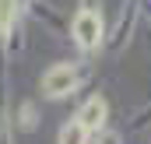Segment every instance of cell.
I'll return each mask as SVG.
<instances>
[{
	"label": "cell",
	"instance_id": "7a4b0ae2",
	"mask_svg": "<svg viewBox=\"0 0 151 144\" xmlns=\"http://www.w3.org/2000/svg\"><path fill=\"white\" fill-rule=\"evenodd\" d=\"M74 39L84 49H95V46H99V39H102V21H99L95 11H81L74 18Z\"/></svg>",
	"mask_w": 151,
	"mask_h": 144
},
{
	"label": "cell",
	"instance_id": "6da1fadb",
	"mask_svg": "<svg viewBox=\"0 0 151 144\" xmlns=\"http://www.w3.org/2000/svg\"><path fill=\"white\" fill-rule=\"evenodd\" d=\"M74 84H77V71L70 67V63H56L53 71H46V77H42V91H46L49 99L67 95Z\"/></svg>",
	"mask_w": 151,
	"mask_h": 144
},
{
	"label": "cell",
	"instance_id": "5b68a950",
	"mask_svg": "<svg viewBox=\"0 0 151 144\" xmlns=\"http://www.w3.org/2000/svg\"><path fill=\"white\" fill-rule=\"evenodd\" d=\"M7 18H11V0H0V32L7 28Z\"/></svg>",
	"mask_w": 151,
	"mask_h": 144
},
{
	"label": "cell",
	"instance_id": "3957f363",
	"mask_svg": "<svg viewBox=\"0 0 151 144\" xmlns=\"http://www.w3.org/2000/svg\"><path fill=\"white\" fill-rule=\"evenodd\" d=\"M102 120H106V102H102V99H91L88 106L77 112L74 123L81 127V130H95V127H102Z\"/></svg>",
	"mask_w": 151,
	"mask_h": 144
},
{
	"label": "cell",
	"instance_id": "277c9868",
	"mask_svg": "<svg viewBox=\"0 0 151 144\" xmlns=\"http://www.w3.org/2000/svg\"><path fill=\"white\" fill-rule=\"evenodd\" d=\"M84 134H88V130H81L77 123H67L63 134H60V144H84Z\"/></svg>",
	"mask_w": 151,
	"mask_h": 144
}]
</instances>
